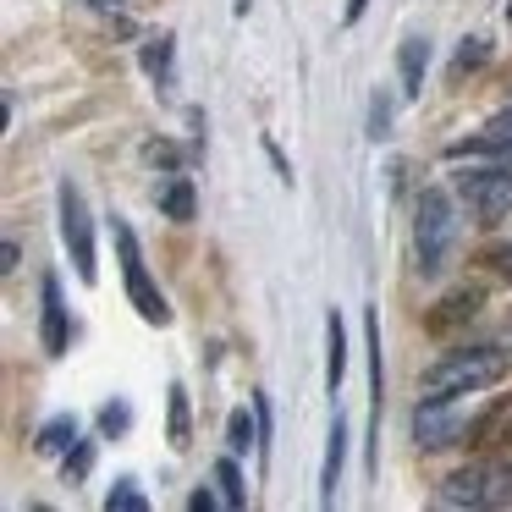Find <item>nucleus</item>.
<instances>
[{
  "instance_id": "1",
  "label": "nucleus",
  "mask_w": 512,
  "mask_h": 512,
  "mask_svg": "<svg viewBox=\"0 0 512 512\" xmlns=\"http://www.w3.org/2000/svg\"><path fill=\"white\" fill-rule=\"evenodd\" d=\"M507 369H512V358L501 353L496 342H463V347H452V353H441L419 375V397H446V402L474 397V391L501 386Z\"/></svg>"
},
{
  "instance_id": "2",
  "label": "nucleus",
  "mask_w": 512,
  "mask_h": 512,
  "mask_svg": "<svg viewBox=\"0 0 512 512\" xmlns=\"http://www.w3.org/2000/svg\"><path fill=\"white\" fill-rule=\"evenodd\" d=\"M457 248V204L446 188L419 193V215H413V254H419V276H441L452 265Z\"/></svg>"
},
{
  "instance_id": "3",
  "label": "nucleus",
  "mask_w": 512,
  "mask_h": 512,
  "mask_svg": "<svg viewBox=\"0 0 512 512\" xmlns=\"http://www.w3.org/2000/svg\"><path fill=\"white\" fill-rule=\"evenodd\" d=\"M435 501H441V507H501V501H512V463L479 457V463L446 474L441 485H435Z\"/></svg>"
},
{
  "instance_id": "4",
  "label": "nucleus",
  "mask_w": 512,
  "mask_h": 512,
  "mask_svg": "<svg viewBox=\"0 0 512 512\" xmlns=\"http://www.w3.org/2000/svg\"><path fill=\"white\" fill-rule=\"evenodd\" d=\"M56 221H61V248H67L78 281H83V287H94V281H100V265H94V215H89L83 188L72 177L56 188Z\"/></svg>"
},
{
  "instance_id": "5",
  "label": "nucleus",
  "mask_w": 512,
  "mask_h": 512,
  "mask_svg": "<svg viewBox=\"0 0 512 512\" xmlns=\"http://www.w3.org/2000/svg\"><path fill=\"white\" fill-rule=\"evenodd\" d=\"M116 254H122L127 303L138 309V320H144V325H171V303H166V292L155 287V276H149L144 248H138V237H133V226H127V221H116Z\"/></svg>"
},
{
  "instance_id": "6",
  "label": "nucleus",
  "mask_w": 512,
  "mask_h": 512,
  "mask_svg": "<svg viewBox=\"0 0 512 512\" xmlns=\"http://www.w3.org/2000/svg\"><path fill=\"white\" fill-rule=\"evenodd\" d=\"M479 419V413H474ZM474 419L468 413H457L446 397H424L419 413H413V441H419V452H446V446H463L474 441Z\"/></svg>"
},
{
  "instance_id": "7",
  "label": "nucleus",
  "mask_w": 512,
  "mask_h": 512,
  "mask_svg": "<svg viewBox=\"0 0 512 512\" xmlns=\"http://www.w3.org/2000/svg\"><path fill=\"white\" fill-rule=\"evenodd\" d=\"M72 342V325H67V298H61V281L45 276L39 281V347L50 358H61Z\"/></svg>"
},
{
  "instance_id": "8",
  "label": "nucleus",
  "mask_w": 512,
  "mask_h": 512,
  "mask_svg": "<svg viewBox=\"0 0 512 512\" xmlns=\"http://www.w3.org/2000/svg\"><path fill=\"white\" fill-rule=\"evenodd\" d=\"M474 446L479 452H512V391L485 402V413L474 419Z\"/></svg>"
},
{
  "instance_id": "9",
  "label": "nucleus",
  "mask_w": 512,
  "mask_h": 512,
  "mask_svg": "<svg viewBox=\"0 0 512 512\" xmlns=\"http://www.w3.org/2000/svg\"><path fill=\"white\" fill-rule=\"evenodd\" d=\"M155 204H160V215H166V221L188 226V221H193V210H199V193H193V177H182V171L160 177V182H155Z\"/></svg>"
},
{
  "instance_id": "10",
  "label": "nucleus",
  "mask_w": 512,
  "mask_h": 512,
  "mask_svg": "<svg viewBox=\"0 0 512 512\" xmlns=\"http://www.w3.org/2000/svg\"><path fill=\"white\" fill-rule=\"evenodd\" d=\"M342 463H347V424H342V413H336V419H331V435H325V463H320V501H325V507L336 501Z\"/></svg>"
},
{
  "instance_id": "11",
  "label": "nucleus",
  "mask_w": 512,
  "mask_h": 512,
  "mask_svg": "<svg viewBox=\"0 0 512 512\" xmlns=\"http://www.w3.org/2000/svg\"><path fill=\"white\" fill-rule=\"evenodd\" d=\"M397 72H402V100H419L424 94V72H430V39H402L397 50Z\"/></svg>"
},
{
  "instance_id": "12",
  "label": "nucleus",
  "mask_w": 512,
  "mask_h": 512,
  "mask_svg": "<svg viewBox=\"0 0 512 512\" xmlns=\"http://www.w3.org/2000/svg\"><path fill=\"white\" fill-rule=\"evenodd\" d=\"M342 380H347V325H342V314H325V391H342Z\"/></svg>"
},
{
  "instance_id": "13",
  "label": "nucleus",
  "mask_w": 512,
  "mask_h": 512,
  "mask_svg": "<svg viewBox=\"0 0 512 512\" xmlns=\"http://www.w3.org/2000/svg\"><path fill=\"white\" fill-rule=\"evenodd\" d=\"M78 441H83V435H78V419H72V413H56V419H45V424H39L34 452H39V457H67Z\"/></svg>"
},
{
  "instance_id": "14",
  "label": "nucleus",
  "mask_w": 512,
  "mask_h": 512,
  "mask_svg": "<svg viewBox=\"0 0 512 512\" xmlns=\"http://www.w3.org/2000/svg\"><path fill=\"white\" fill-rule=\"evenodd\" d=\"M364 336H369V391H375V446H380V386H386V369H380V309L364 314Z\"/></svg>"
},
{
  "instance_id": "15",
  "label": "nucleus",
  "mask_w": 512,
  "mask_h": 512,
  "mask_svg": "<svg viewBox=\"0 0 512 512\" xmlns=\"http://www.w3.org/2000/svg\"><path fill=\"white\" fill-rule=\"evenodd\" d=\"M474 314H479V292H452V298H441V303H435V314H430V320H424V325H430V331H446V325H457V320H474Z\"/></svg>"
},
{
  "instance_id": "16",
  "label": "nucleus",
  "mask_w": 512,
  "mask_h": 512,
  "mask_svg": "<svg viewBox=\"0 0 512 512\" xmlns=\"http://www.w3.org/2000/svg\"><path fill=\"white\" fill-rule=\"evenodd\" d=\"M166 435H171L177 452L193 446V413H188V386H182V380H171V424H166Z\"/></svg>"
},
{
  "instance_id": "17",
  "label": "nucleus",
  "mask_w": 512,
  "mask_h": 512,
  "mask_svg": "<svg viewBox=\"0 0 512 512\" xmlns=\"http://www.w3.org/2000/svg\"><path fill=\"white\" fill-rule=\"evenodd\" d=\"M215 490H221L226 507H248V485H243V468H237V457L226 452L221 463H215Z\"/></svg>"
},
{
  "instance_id": "18",
  "label": "nucleus",
  "mask_w": 512,
  "mask_h": 512,
  "mask_svg": "<svg viewBox=\"0 0 512 512\" xmlns=\"http://www.w3.org/2000/svg\"><path fill=\"white\" fill-rule=\"evenodd\" d=\"M248 446H259V413L248 419V408H237L232 419H226V452H232V457H243Z\"/></svg>"
},
{
  "instance_id": "19",
  "label": "nucleus",
  "mask_w": 512,
  "mask_h": 512,
  "mask_svg": "<svg viewBox=\"0 0 512 512\" xmlns=\"http://www.w3.org/2000/svg\"><path fill=\"white\" fill-rule=\"evenodd\" d=\"M149 496L138 490V479H116L111 490H105V512H144Z\"/></svg>"
},
{
  "instance_id": "20",
  "label": "nucleus",
  "mask_w": 512,
  "mask_h": 512,
  "mask_svg": "<svg viewBox=\"0 0 512 512\" xmlns=\"http://www.w3.org/2000/svg\"><path fill=\"white\" fill-rule=\"evenodd\" d=\"M138 61H144V72H149L155 83H166V78H171V39H144Z\"/></svg>"
},
{
  "instance_id": "21",
  "label": "nucleus",
  "mask_w": 512,
  "mask_h": 512,
  "mask_svg": "<svg viewBox=\"0 0 512 512\" xmlns=\"http://www.w3.org/2000/svg\"><path fill=\"white\" fill-rule=\"evenodd\" d=\"M127 424H133V408H127V402H105L100 408V435H127Z\"/></svg>"
},
{
  "instance_id": "22",
  "label": "nucleus",
  "mask_w": 512,
  "mask_h": 512,
  "mask_svg": "<svg viewBox=\"0 0 512 512\" xmlns=\"http://www.w3.org/2000/svg\"><path fill=\"white\" fill-rule=\"evenodd\" d=\"M485 39H463V50H457V61H452V78H463V72H474V67H485Z\"/></svg>"
},
{
  "instance_id": "23",
  "label": "nucleus",
  "mask_w": 512,
  "mask_h": 512,
  "mask_svg": "<svg viewBox=\"0 0 512 512\" xmlns=\"http://www.w3.org/2000/svg\"><path fill=\"white\" fill-rule=\"evenodd\" d=\"M61 468H67V479H83L94 468V441H78L67 457H61Z\"/></svg>"
},
{
  "instance_id": "24",
  "label": "nucleus",
  "mask_w": 512,
  "mask_h": 512,
  "mask_svg": "<svg viewBox=\"0 0 512 512\" xmlns=\"http://www.w3.org/2000/svg\"><path fill=\"white\" fill-rule=\"evenodd\" d=\"M386 127H391V100H386V94H375V100H369V138L380 144Z\"/></svg>"
},
{
  "instance_id": "25",
  "label": "nucleus",
  "mask_w": 512,
  "mask_h": 512,
  "mask_svg": "<svg viewBox=\"0 0 512 512\" xmlns=\"http://www.w3.org/2000/svg\"><path fill=\"white\" fill-rule=\"evenodd\" d=\"M479 259H485V265L496 270V276H507V281H512V243H490Z\"/></svg>"
},
{
  "instance_id": "26",
  "label": "nucleus",
  "mask_w": 512,
  "mask_h": 512,
  "mask_svg": "<svg viewBox=\"0 0 512 512\" xmlns=\"http://www.w3.org/2000/svg\"><path fill=\"white\" fill-rule=\"evenodd\" d=\"M215 501H221V490H210V485H199V490H193V496H188V507H193V512H210V507H215Z\"/></svg>"
},
{
  "instance_id": "27",
  "label": "nucleus",
  "mask_w": 512,
  "mask_h": 512,
  "mask_svg": "<svg viewBox=\"0 0 512 512\" xmlns=\"http://www.w3.org/2000/svg\"><path fill=\"white\" fill-rule=\"evenodd\" d=\"M17 265H23V248H17L12 237H6V243H0V270H6V276H12Z\"/></svg>"
},
{
  "instance_id": "28",
  "label": "nucleus",
  "mask_w": 512,
  "mask_h": 512,
  "mask_svg": "<svg viewBox=\"0 0 512 512\" xmlns=\"http://www.w3.org/2000/svg\"><path fill=\"white\" fill-rule=\"evenodd\" d=\"M364 12H369V0H347V6H342V17H347V23H358Z\"/></svg>"
},
{
  "instance_id": "29",
  "label": "nucleus",
  "mask_w": 512,
  "mask_h": 512,
  "mask_svg": "<svg viewBox=\"0 0 512 512\" xmlns=\"http://www.w3.org/2000/svg\"><path fill=\"white\" fill-rule=\"evenodd\" d=\"M83 6H94V12H122L127 0H83Z\"/></svg>"
},
{
  "instance_id": "30",
  "label": "nucleus",
  "mask_w": 512,
  "mask_h": 512,
  "mask_svg": "<svg viewBox=\"0 0 512 512\" xmlns=\"http://www.w3.org/2000/svg\"><path fill=\"white\" fill-rule=\"evenodd\" d=\"M232 6H237V17H243V12H248V6H254V0H232Z\"/></svg>"
},
{
  "instance_id": "31",
  "label": "nucleus",
  "mask_w": 512,
  "mask_h": 512,
  "mask_svg": "<svg viewBox=\"0 0 512 512\" xmlns=\"http://www.w3.org/2000/svg\"><path fill=\"white\" fill-rule=\"evenodd\" d=\"M507 17H512V0H507Z\"/></svg>"
}]
</instances>
